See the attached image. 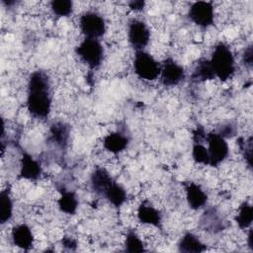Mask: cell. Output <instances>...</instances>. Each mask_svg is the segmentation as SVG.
<instances>
[{
    "instance_id": "1",
    "label": "cell",
    "mask_w": 253,
    "mask_h": 253,
    "mask_svg": "<svg viewBox=\"0 0 253 253\" xmlns=\"http://www.w3.org/2000/svg\"><path fill=\"white\" fill-rule=\"evenodd\" d=\"M52 94L50 80L42 70L34 71L28 80L27 109L36 119L46 118L51 110Z\"/></svg>"
},
{
    "instance_id": "2",
    "label": "cell",
    "mask_w": 253,
    "mask_h": 253,
    "mask_svg": "<svg viewBox=\"0 0 253 253\" xmlns=\"http://www.w3.org/2000/svg\"><path fill=\"white\" fill-rule=\"evenodd\" d=\"M211 65L216 78L226 81L235 72V60L231 49L224 42H217L211 52Z\"/></svg>"
},
{
    "instance_id": "3",
    "label": "cell",
    "mask_w": 253,
    "mask_h": 253,
    "mask_svg": "<svg viewBox=\"0 0 253 253\" xmlns=\"http://www.w3.org/2000/svg\"><path fill=\"white\" fill-rule=\"evenodd\" d=\"M78 57L83 61L89 68H98L104 58V48L99 40L95 39H84L75 49Z\"/></svg>"
},
{
    "instance_id": "4",
    "label": "cell",
    "mask_w": 253,
    "mask_h": 253,
    "mask_svg": "<svg viewBox=\"0 0 253 253\" xmlns=\"http://www.w3.org/2000/svg\"><path fill=\"white\" fill-rule=\"evenodd\" d=\"M133 70L140 79L153 81L160 75L161 64L150 53L139 50L134 54Z\"/></svg>"
},
{
    "instance_id": "5",
    "label": "cell",
    "mask_w": 253,
    "mask_h": 253,
    "mask_svg": "<svg viewBox=\"0 0 253 253\" xmlns=\"http://www.w3.org/2000/svg\"><path fill=\"white\" fill-rule=\"evenodd\" d=\"M209 153V165L218 166L225 160L229 153V147L225 138L218 132H209L205 137Z\"/></svg>"
},
{
    "instance_id": "6",
    "label": "cell",
    "mask_w": 253,
    "mask_h": 253,
    "mask_svg": "<svg viewBox=\"0 0 253 253\" xmlns=\"http://www.w3.org/2000/svg\"><path fill=\"white\" fill-rule=\"evenodd\" d=\"M79 28L86 39L98 40L106 33V22L97 12L87 11L80 16Z\"/></svg>"
},
{
    "instance_id": "7",
    "label": "cell",
    "mask_w": 253,
    "mask_h": 253,
    "mask_svg": "<svg viewBox=\"0 0 253 253\" xmlns=\"http://www.w3.org/2000/svg\"><path fill=\"white\" fill-rule=\"evenodd\" d=\"M189 19L198 27L206 29L213 24L214 8L211 2L197 1L194 2L188 11Z\"/></svg>"
},
{
    "instance_id": "8",
    "label": "cell",
    "mask_w": 253,
    "mask_h": 253,
    "mask_svg": "<svg viewBox=\"0 0 253 253\" xmlns=\"http://www.w3.org/2000/svg\"><path fill=\"white\" fill-rule=\"evenodd\" d=\"M127 40L135 50H144L150 41V31L147 25L138 19H132L127 27Z\"/></svg>"
},
{
    "instance_id": "9",
    "label": "cell",
    "mask_w": 253,
    "mask_h": 253,
    "mask_svg": "<svg viewBox=\"0 0 253 253\" xmlns=\"http://www.w3.org/2000/svg\"><path fill=\"white\" fill-rule=\"evenodd\" d=\"M159 77L163 86H177L185 78V69L173 58L168 57L161 64V71Z\"/></svg>"
},
{
    "instance_id": "10",
    "label": "cell",
    "mask_w": 253,
    "mask_h": 253,
    "mask_svg": "<svg viewBox=\"0 0 253 253\" xmlns=\"http://www.w3.org/2000/svg\"><path fill=\"white\" fill-rule=\"evenodd\" d=\"M114 182L115 180L105 168L98 167L91 174V189L95 194L99 196L104 197Z\"/></svg>"
},
{
    "instance_id": "11",
    "label": "cell",
    "mask_w": 253,
    "mask_h": 253,
    "mask_svg": "<svg viewBox=\"0 0 253 253\" xmlns=\"http://www.w3.org/2000/svg\"><path fill=\"white\" fill-rule=\"evenodd\" d=\"M186 200L192 210H200L207 205L208 195L202 187L194 182H188L185 185Z\"/></svg>"
},
{
    "instance_id": "12",
    "label": "cell",
    "mask_w": 253,
    "mask_h": 253,
    "mask_svg": "<svg viewBox=\"0 0 253 253\" xmlns=\"http://www.w3.org/2000/svg\"><path fill=\"white\" fill-rule=\"evenodd\" d=\"M11 238L14 245L22 250L28 251L33 247L34 235L32 229L25 223H21L13 227Z\"/></svg>"
},
{
    "instance_id": "13",
    "label": "cell",
    "mask_w": 253,
    "mask_h": 253,
    "mask_svg": "<svg viewBox=\"0 0 253 253\" xmlns=\"http://www.w3.org/2000/svg\"><path fill=\"white\" fill-rule=\"evenodd\" d=\"M42 166L33 156L24 152L20 161V176L26 180L36 181L42 175Z\"/></svg>"
},
{
    "instance_id": "14",
    "label": "cell",
    "mask_w": 253,
    "mask_h": 253,
    "mask_svg": "<svg viewBox=\"0 0 253 253\" xmlns=\"http://www.w3.org/2000/svg\"><path fill=\"white\" fill-rule=\"evenodd\" d=\"M129 138L122 131H113L107 134L103 139V146L113 154H119L128 146Z\"/></svg>"
},
{
    "instance_id": "15",
    "label": "cell",
    "mask_w": 253,
    "mask_h": 253,
    "mask_svg": "<svg viewBox=\"0 0 253 253\" xmlns=\"http://www.w3.org/2000/svg\"><path fill=\"white\" fill-rule=\"evenodd\" d=\"M178 250L184 253H201L207 250V246L192 232L185 233L178 242Z\"/></svg>"
},
{
    "instance_id": "16",
    "label": "cell",
    "mask_w": 253,
    "mask_h": 253,
    "mask_svg": "<svg viewBox=\"0 0 253 253\" xmlns=\"http://www.w3.org/2000/svg\"><path fill=\"white\" fill-rule=\"evenodd\" d=\"M137 218L143 224L160 226L162 216L158 210L149 204H141L137 209Z\"/></svg>"
},
{
    "instance_id": "17",
    "label": "cell",
    "mask_w": 253,
    "mask_h": 253,
    "mask_svg": "<svg viewBox=\"0 0 253 253\" xmlns=\"http://www.w3.org/2000/svg\"><path fill=\"white\" fill-rule=\"evenodd\" d=\"M191 78L194 82H205V81L211 80V79L215 78V75H214V72L211 65L210 59L203 58V59L199 60V62L197 63V65L192 73Z\"/></svg>"
},
{
    "instance_id": "18",
    "label": "cell",
    "mask_w": 253,
    "mask_h": 253,
    "mask_svg": "<svg viewBox=\"0 0 253 253\" xmlns=\"http://www.w3.org/2000/svg\"><path fill=\"white\" fill-rule=\"evenodd\" d=\"M57 205L62 212L67 214H74L78 208V199L74 192L62 190L60 197L57 200Z\"/></svg>"
},
{
    "instance_id": "19",
    "label": "cell",
    "mask_w": 253,
    "mask_h": 253,
    "mask_svg": "<svg viewBox=\"0 0 253 253\" xmlns=\"http://www.w3.org/2000/svg\"><path fill=\"white\" fill-rule=\"evenodd\" d=\"M13 216V201L8 189L2 190L0 193V222L4 224Z\"/></svg>"
},
{
    "instance_id": "20",
    "label": "cell",
    "mask_w": 253,
    "mask_h": 253,
    "mask_svg": "<svg viewBox=\"0 0 253 253\" xmlns=\"http://www.w3.org/2000/svg\"><path fill=\"white\" fill-rule=\"evenodd\" d=\"M104 198L114 207L120 208L126 201V192L124 187L115 181L111 188L107 191Z\"/></svg>"
},
{
    "instance_id": "21",
    "label": "cell",
    "mask_w": 253,
    "mask_h": 253,
    "mask_svg": "<svg viewBox=\"0 0 253 253\" xmlns=\"http://www.w3.org/2000/svg\"><path fill=\"white\" fill-rule=\"evenodd\" d=\"M69 136V127L64 123H55L50 127V138L59 147H64Z\"/></svg>"
},
{
    "instance_id": "22",
    "label": "cell",
    "mask_w": 253,
    "mask_h": 253,
    "mask_svg": "<svg viewBox=\"0 0 253 253\" xmlns=\"http://www.w3.org/2000/svg\"><path fill=\"white\" fill-rule=\"evenodd\" d=\"M252 220H253V208L249 203L244 202L238 208V211L235 216V221L239 226V228L246 229L251 225Z\"/></svg>"
},
{
    "instance_id": "23",
    "label": "cell",
    "mask_w": 253,
    "mask_h": 253,
    "mask_svg": "<svg viewBox=\"0 0 253 253\" xmlns=\"http://www.w3.org/2000/svg\"><path fill=\"white\" fill-rule=\"evenodd\" d=\"M50 10L57 17H68L73 11V2L70 0H52Z\"/></svg>"
},
{
    "instance_id": "24",
    "label": "cell",
    "mask_w": 253,
    "mask_h": 253,
    "mask_svg": "<svg viewBox=\"0 0 253 253\" xmlns=\"http://www.w3.org/2000/svg\"><path fill=\"white\" fill-rule=\"evenodd\" d=\"M125 249L127 252H143L145 251L144 244L139 236L132 230H129L126 233L125 240Z\"/></svg>"
},
{
    "instance_id": "25",
    "label": "cell",
    "mask_w": 253,
    "mask_h": 253,
    "mask_svg": "<svg viewBox=\"0 0 253 253\" xmlns=\"http://www.w3.org/2000/svg\"><path fill=\"white\" fill-rule=\"evenodd\" d=\"M202 223L204 224L206 230H211L212 232L219 231L223 227L222 221L220 220V218L217 217V212H215L214 211H208L207 213L205 212Z\"/></svg>"
},
{
    "instance_id": "26",
    "label": "cell",
    "mask_w": 253,
    "mask_h": 253,
    "mask_svg": "<svg viewBox=\"0 0 253 253\" xmlns=\"http://www.w3.org/2000/svg\"><path fill=\"white\" fill-rule=\"evenodd\" d=\"M192 156L195 162L209 165V153L207 147L201 141H195L192 149Z\"/></svg>"
},
{
    "instance_id": "27",
    "label": "cell",
    "mask_w": 253,
    "mask_h": 253,
    "mask_svg": "<svg viewBox=\"0 0 253 253\" xmlns=\"http://www.w3.org/2000/svg\"><path fill=\"white\" fill-rule=\"evenodd\" d=\"M242 60L244 62V64L251 68L252 67V64H253V52H252V46L249 45L243 52V55H242Z\"/></svg>"
},
{
    "instance_id": "28",
    "label": "cell",
    "mask_w": 253,
    "mask_h": 253,
    "mask_svg": "<svg viewBox=\"0 0 253 253\" xmlns=\"http://www.w3.org/2000/svg\"><path fill=\"white\" fill-rule=\"evenodd\" d=\"M129 8L135 12H139V11H142L144 6H145V2L142 1V0H133L131 2H129Z\"/></svg>"
},
{
    "instance_id": "29",
    "label": "cell",
    "mask_w": 253,
    "mask_h": 253,
    "mask_svg": "<svg viewBox=\"0 0 253 253\" xmlns=\"http://www.w3.org/2000/svg\"><path fill=\"white\" fill-rule=\"evenodd\" d=\"M220 135H222L224 138L231 136L234 133V126H232L231 125H226L224 126H222L218 132Z\"/></svg>"
},
{
    "instance_id": "30",
    "label": "cell",
    "mask_w": 253,
    "mask_h": 253,
    "mask_svg": "<svg viewBox=\"0 0 253 253\" xmlns=\"http://www.w3.org/2000/svg\"><path fill=\"white\" fill-rule=\"evenodd\" d=\"M62 243L64 246L66 247H69L70 249H72V247H75L76 246V241L70 237H65L62 239Z\"/></svg>"
},
{
    "instance_id": "31",
    "label": "cell",
    "mask_w": 253,
    "mask_h": 253,
    "mask_svg": "<svg viewBox=\"0 0 253 253\" xmlns=\"http://www.w3.org/2000/svg\"><path fill=\"white\" fill-rule=\"evenodd\" d=\"M247 244H248V247L250 248V250H253V231H252V229L249 230V233L247 236Z\"/></svg>"
}]
</instances>
